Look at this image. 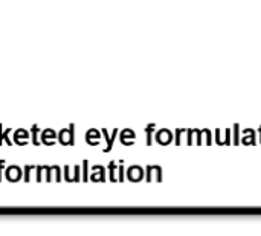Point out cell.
Wrapping results in <instances>:
<instances>
[{
    "instance_id": "obj_1",
    "label": "cell",
    "mask_w": 261,
    "mask_h": 236,
    "mask_svg": "<svg viewBox=\"0 0 261 236\" xmlns=\"http://www.w3.org/2000/svg\"><path fill=\"white\" fill-rule=\"evenodd\" d=\"M72 140H73V134H72L69 130H63V131L60 133V142H61L63 145H70Z\"/></svg>"
}]
</instances>
